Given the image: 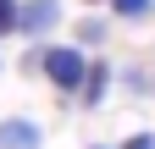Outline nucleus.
<instances>
[{"label": "nucleus", "instance_id": "1", "mask_svg": "<svg viewBox=\"0 0 155 149\" xmlns=\"http://www.w3.org/2000/svg\"><path fill=\"white\" fill-rule=\"evenodd\" d=\"M39 72H45L61 94H78V83H83V72H89V55L78 44H39Z\"/></svg>", "mask_w": 155, "mask_h": 149}, {"label": "nucleus", "instance_id": "2", "mask_svg": "<svg viewBox=\"0 0 155 149\" xmlns=\"http://www.w3.org/2000/svg\"><path fill=\"white\" fill-rule=\"evenodd\" d=\"M55 22H61V0H22L17 6V33H28V39H45Z\"/></svg>", "mask_w": 155, "mask_h": 149}, {"label": "nucleus", "instance_id": "3", "mask_svg": "<svg viewBox=\"0 0 155 149\" xmlns=\"http://www.w3.org/2000/svg\"><path fill=\"white\" fill-rule=\"evenodd\" d=\"M105 88H111V66L105 61H89V72H83V83H78V105H100L105 100Z\"/></svg>", "mask_w": 155, "mask_h": 149}, {"label": "nucleus", "instance_id": "4", "mask_svg": "<svg viewBox=\"0 0 155 149\" xmlns=\"http://www.w3.org/2000/svg\"><path fill=\"white\" fill-rule=\"evenodd\" d=\"M0 149H39V127L28 116H6L0 122Z\"/></svg>", "mask_w": 155, "mask_h": 149}, {"label": "nucleus", "instance_id": "5", "mask_svg": "<svg viewBox=\"0 0 155 149\" xmlns=\"http://www.w3.org/2000/svg\"><path fill=\"white\" fill-rule=\"evenodd\" d=\"M111 11L122 17V22H144V17L155 11V0H111Z\"/></svg>", "mask_w": 155, "mask_h": 149}, {"label": "nucleus", "instance_id": "6", "mask_svg": "<svg viewBox=\"0 0 155 149\" xmlns=\"http://www.w3.org/2000/svg\"><path fill=\"white\" fill-rule=\"evenodd\" d=\"M78 39H83V44H100V39H105V22L83 17V22H78Z\"/></svg>", "mask_w": 155, "mask_h": 149}, {"label": "nucleus", "instance_id": "7", "mask_svg": "<svg viewBox=\"0 0 155 149\" xmlns=\"http://www.w3.org/2000/svg\"><path fill=\"white\" fill-rule=\"evenodd\" d=\"M17 33V0H0V39Z\"/></svg>", "mask_w": 155, "mask_h": 149}, {"label": "nucleus", "instance_id": "8", "mask_svg": "<svg viewBox=\"0 0 155 149\" xmlns=\"http://www.w3.org/2000/svg\"><path fill=\"white\" fill-rule=\"evenodd\" d=\"M122 149H155V133H133V138H127Z\"/></svg>", "mask_w": 155, "mask_h": 149}, {"label": "nucleus", "instance_id": "9", "mask_svg": "<svg viewBox=\"0 0 155 149\" xmlns=\"http://www.w3.org/2000/svg\"><path fill=\"white\" fill-rule=\"evenodd\" d=\"M94 149H111V144H94Z\"/></svg>", "mask_w": 155, "mask_h": 149}, {"label": "nucleus", "instance_id": "10", "mask_svg": "<svg viewBox=\"0 0 155 149\" xmlns=\"http://www.w3.org/2000/svg\"><path fill=\"white\" fill-rule=\"evenodd\" d=\"M89 6H100V0H89Z\"/></svg>", "mask_w": 155, "mask_h": 149}]
</instances>
